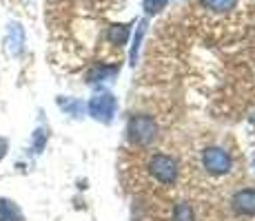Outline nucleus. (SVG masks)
<instances>
[{"instance_id":"f257e3e1","label":"nucleus","mask_w":255,"mask_h":221,"mask_svg":"<svg viewBox=\"0 0 255 221\" xmlns=\"http://www.w3.org/2000/svg\"><path fill=\"white\" fill-rule=\"evenodd\" d=\"M149 173H151V177H153L155 181H158V184L175 186L178 175H180V166H178V161H175L171 155L155 153L149 159Z\"/></svg>"},{"instance_id":"f03ea898","label":"nucleus","mask_w":255,"mask_h":221,"mask_svg":"<svg viewBox=\"0 0 255 221\" xmlns=\"http://www.w3.org/2000/svg\"><path fill=\"white\" fill-rule=\"evenodd\" d=\"M129 133H131V140H133L135 144L144 146V144H151V142L155 140V135H158V126H155L153 117L135 115L129 124Z\"/></svg>"},{"instance_id":"7ed1b4c3","label":"nucleus","mask_w":255,"mask_h":221,"mask_svg":"<svg viewBox=\"0 0 255 221\" xmlns=\"http://www.w3.org/2000/svg\"><path fill=\"white\" fill-rule=\"evenodd\" d=\"M204 168L213 175H227L231 170V157L224 153L222 148H207L202 155Z\"/></svg>"},{"instance_id":"20e7f679","label":"nucleus","mask_w":255,"mask_h":221,"mask_svg":"<svg viewBox=\"0 0 255 221\" xmlns=\"http://www.w3.org/2000/svg\"><path fill=\"white\" fill-rule=\"evenodd\" d=\"M89 111H91V115L96 117V120L109 122L111 115H114V111H116L114 95H109V93H100V95H96L89 102Z\"/></svg>"},{"instance_id":"39448f33","label":"nucleus","mask_w":255,"mask_h":221,"mask_svg":"<svg viewBox=\"0 0 255 221\" xmlns=\"http://www.w3.org/2000/svg\"><path fill=\"white\" fill-rule=\"evenodd\" d=\"M233 208L238 215H244V217H253L255 215V188H242L233 195L231 199Z\"/></svg>"},{"instance_id":"423d86ee","label":"nucleus","mask_w":255,"mask_h":221,"mask_svg":"<svg viewBox=\"0 0 255 221\" xmlns=\"http://www.w3.org/2000/svg\"><path fill=\"white\" fill-rule=\"evenodd\" d=\"M22 44H24V31H22V27L18 22L9 24V31H7V47H9V51H11L13 56H18V53L22 51Z\"/></svg>"},{"instance_id":"0eeeda50","label":"nucleus","mask_w":255,"mask_h":221,"mask_svg":"<svg viewBox=\"0 0 255 221\" xmlns=\"http://www.w3.org/2000/svg\"><path fill=\"white\" fill-rule=\"evenodd\" d=\"M0 221H24V217L11 199H0Z\"/></svg>"},{"instance_id":"6e6552de","label":"nucleus","mask_w":255,"mask_h":221,"mask_svg":"<svg viewBox=\"0 0 255 221\" xmlns=\"http://www.w3.org/2000/svg\"><path fill=\"white\" fill-rule=\"evenodd\" d=\"M107 38H109L114 44H118V47H122V44L129 40V27H127V24H116V27L109 29Z\"/></svg>"},{"instance_id":"1a4fd4ad","label":"nucleus","mask_w":255,"mask_h":221,"mask_svg":"<svg viewBox=\"0 0 255 221\" xmlns=\"http://www.w3.org/2000/svg\"><path fill=\"white\" fill-rule=\"evenodd\" d=\"M173 221H195L193 208H191L189 201H180L173 208Z\"/></svg>"},{"instance_id":"9d476101","label":"nucleus","mask_w":255,"mask_h":221,"mask_svg":"<svg viewBox=\"0 0 255 221\" xmlns=\"http://www.w3.org/2000/svg\"><path fill=\"white\" fill-rule=\"evenodd\" d=\"M202 2L207 4L209 9H213V11H229V9L235 7L238 0H202Z\"/></svg>"},{"instance_id":"9b49d317","label":"nucleus","mask_w":255,"mask_h":221,"mask_svg":"<svg viewBox=\"0 0 255 221\" xmlns=\"http://www.w3.org/2000/svg\"><path fill=\"white\" fill-rule=\"evenodd\" d=\"M164 4H166V0H144V7H146V11H149V13L160 11Z\"/></svg>"},{"instance_id":"f8f14e48","label":"nucleus","mask_w":255,"mask_h":221,"mask_svg":"<svg viewBox=\"0 0 255 221\" xmlns=\"http://www.w3.org/2000/svg\"><path fill=\"white\" fill-rule=\"evenodd\" d=\"M62 106H65L67 111H71V113H78V111L82 109L80 102H62Z\"/></svg>"},{"instance_id":"ddd939ff","label":"nucleus","mask_w":255,"mask_h":221,"mask_svg":"<svg viewBox=\"0 0 255 221\" xmlns=\"http://www.w3.org/2000/svg\"><path fill=\"white\" fill-rule=\"evenodd\" d=\"M4 153H7V142H4L2 137H0V159L4 157Z\"/></svg>"}]
</instances>
